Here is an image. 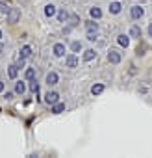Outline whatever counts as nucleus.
Wrapping results in <instances>:
<instances>
[{
	"label": "nucleus",
	"mask_w": 152,
	"mask_h": 158,
	"mask_svg": "<svg viewBox=\"0 0 152 158\" xmlns=\"http://www.w3.org/2000/svg\"><path fill=\"white\" fill-rule=\"evenodd\" d=\"M19 19H21V10L11 8V10L8 11V23H10V24H15V23H19Z\"/></svg>",
	"instance_id": "obj_1"
},
{
	"label": "nucleus",
	"mask_w": 152,
	"mask_h": 158,
	"mask_svg": "<svg viewBox=\"0 0 152 158\" xmlns=\"http://www.w3.org/2000/svg\"><path fill=\"white\" fill-rule=\"evenodd\" d=\"M108 61H110L111 65L121 63V54H119V52H115V50H110V52H108Z\"/></svg>",
	"instance_id": "obj_2"
},
{
	"label": "nucleus",
	"mask_w": 152,
	"mask_h": 158,
	"mask_svg": "<svg viewBox=\"0 0 152 158\" xmlns=\"http://www.w3.org/2000/svg\"><path fill=\"white\" fill-rule=\"evenodd\" d=\"M45 101H46V104H56V102L59 101V95H58L56 91H48V93L45 95Z\"/></svg>",
	"instance_id": "obj_3"
},
{
	"label": "nucleus",
	"mask_w": 152,
	"mask_h": 158,
	"mask_svg": "<svg viewBox=\"0 0 152 158\" xmlns=\"http://www.w3.org/2000/svg\"><path fill=\"white\" fill-rule=\"evenodd\" d=\"M65 65H67V67H70V69L78 67V58H76L74 54H69V56L65 58Z\"/></svg>",
	"instance_id": "obj_4"
},
{
	"label": "nucleus",
	"mask_w": 152,
	"mask_h": 158,
	"mask_svg": "<svg viewBox=\"0 0 152 158\" xmlns=\"http://www.w3.org/2000/svg\"><path fill=\"white\" fill-rule=\"evenodd\" d=\"M58 82H59L58 73H54V71H52V73H48V74H46V84H48V86H56Z\"/></svg>",
	"instance_id": "obj_5"
},
{
	"label": "nucleus",
	"mask_w": 152,
	"mask_h": 158,
	"mask_svg": "<svg viewBox=\"0 0 152 158\" xmlns=\"http://www.w3.org/2000/svg\"><path fill=\"white\" fill-rule=\"evenodd\" d=\"M86 30H87V34H97L98 32V24L95 21H87L86 23Z\"/></svg>",
	"instance_id": "obj_6"
},
{
	"label": "nucleus",
	"mask_w": 152,
	"mask_h": 158,
	"mask_svg": "<svg viewBox=\"0 0 152 158\" xmlns=\"http://www.w3.org/2000/svg\"><path fill=\"white\" fill-rule=\"evenodd\" d=\"M143 8H139V6H134L132 8V11H130V15H132V19H141L143 17Z\"/></svg>",
	"instance_id": "obj_7"
},
{
	"label": "nucleus",
	"mask_w": 152,
	"mask_h": 158,
	"mask_svg": "<svg viewBox=\"0 0 152 158\" xmlns=\"http://www.w3.org/2000/svg\"><path fill=\"white\" fill-rule=\"evenodd\" d=\"M52 50H54V56H58V58H61V56L65 54V45H61V43H56Z\"/></svg>",
	"instance_id": "obj_8"
},
{
	"label": "nucleus",
	"mask_w": 152,
	"mask_h": 158,
	"mask_svg": "<svg viewBox=\"0 0 152 158\" xmlns=\"http://www.w3.org/2000/svg\"><path fill=\"white\" fill-rule=\"evenodd\" d=\"M117 43H119L121 47H124V48H126V47L130 45V37H128V35H124V34H121V35L117 37Z\"/></svg>",
	"instance_id": "obj_9"
},
{
	"label": "nucleus",
	"mask_w": 152,
	"mask_h": 158,
	"mask_svg": "<svg viewBox=\"0 0 152 158\" xmlns=\"http://www.w3.org/2000/svg\"><path fill=\"white\" fill-rule=\"evenodd\" d=\"M95 56H97V52L93 48H87L84 52V61H91V60H95Z\"/></svg>",
	"instance_id": "obj_10"
},
{
	"label": "nucleus",
	"mask_w": 152,
	"mask_h": 158,
	"mask_svg": "<svg viewBox=\"0 0 152 158\" xmlns=\"http://www.w3.org/2000/svg\"><path fill=\"white\" fill-rule=\"evenodd\" d=\"M45 15H46V17H54V15H56V6H54V4L45 6Z\"/></svg>",
	"instance_id": "obj_11"
},
{
	"label": "nucleus",
	"mask_w": 152,
	"mask_h": 158,
	"mask_svg": "<svg viewBox=\"0 0 152 158\" xmlns=\"http://www.w3.org/2000/svg\"><path fill=\"white\" fill-rule=\"evenodd\" d=\"M30 54H32V47H28V45H24V47L21 48V58H22V60H26V58H28Z\"/></svg>",
	"instance_id": "obj_12"
},
{
	"label": "nucleus",
	"mask_w": 152,
	"mask_h": 158,
	"mask_svg": "<svg viewBox=\"0 0 152 158\" xmlns=\"http://www.w3.org/2000/svg\"><path fill=\"white\" fill-rule=\"evenodd\" d=\"M8 74H10V78H17V74H19V65H10Z\"/></svg>",
	"instance_id": "obj_13"
},
{
	"label": "nucleus",
	"mask_w": 152,
	"mask_h": 158,
	"mask_svg": "<svg viewBox=\"0 0 152 158\" xmlns=\"http://www.w3.org/2000/svg\"><path fill=\"white\" fill-rule=\"evenodd\" d=\"M65 110V104L63 102H56V104H52V114H61Z\"/></svg>",
	"instance_id": "obj_14"
},
{
	"label": "nucleus",
	"mask_w": 152,
	"mask_h": 158,
	"mask_svg": "<svg viewBox=\"0 0 152 158\" xmlns=\"http://www.w3.org/2000/svg\"><path fill=\"white\" fill-rule=\"evenodd\" d=\"M121 8H122V6H121L119 2H111V4H110V11H111L113 15H117V13L121 11Z\"/></svg>",
	"instance_id": "obj_15"
},
{
	"label": "nucleus",
	"mask_w": 152,
	"mask_h": 158,
	"mask_svg": "<svg viewBox=\"0 0 152 158\" xmlns=\"http://www.w3.org/2000/svg\"><path fill=\"white\" fill-rule=\"evenodd\" d=\"M89 15H91V19H100L102 17V11L98 8H91L89 10Z\"/></svg>",
	"instance_id": "obj_16"
},
{
	"label": "nucleus",
	"mask_w": 152,
	"mask_h": 158,
	"mask_svg": "<svg viewBox=\"0 0 152 158\" xmlns=\"http://www.w3.org/2000/svg\"><path fill=\"white\" fill-rule=\"evenodd\" d=\"M67 19H69V13H67V10H59V11H58V21H59V23H65Z\"/></svg>",
	"instance_id": "obj_17"
},
{
	"label": "nucleus",
	"mask_w": 152,
	"mask_h": 158,
	"mask_svg": "<svg viewBox=\"0 0 152 158\" xmlns=\"http://www.w3.org/2000/svg\"><path fill=\"white\" fill-rule=\"evenodd\" d=\"M130 35L139 39V37H141V28H139V26H132V28H130Z\"/></svg>",
	"instance_id": "obj_18"
},
{
	"label": "nucleus",
	"mask_w": 152,
	"mask_h": 158,
	"mask_svg": "<svg viewBox=\"0 0 152 158\" xmlns=\"http://www.w3.org/2000/svg\"><path fill=\"white\" fill-rule=\"evenodd\" d=\"M102 91H104V86H102V84H95V86L91 88V93H93V95H100Z\"/></svg>",
	"instance_id": "obj_19"
},
{
	"label": "nucleus",
	"mask_w": 152,
	"mask_h": 158,
	"mask_svg": "<svg viewBox=\"0 0 152 158\" xmlns=\"http://www.w3.org/2000/svg\"><path fill=\"white\" fill-rule=\"evenodd\" d=\"M70 50H72V52H80V50H82V43H80V41H72V43H70Z\"/></svg>",
	"instance_id": "obj_20"
},
{
	"label": "nucleus",
	"mask_w": 152,
	"mask_h": 158,
	"mask_svg": "<svg viewBox=\"0 0 152 158\" xmlns=\"http://www.w3.org/2000/svg\"><path fill=\"white\" fill-rule=\"evenodd\" d=\"M15 91H17L19 95H22V93L26 91V86H24V82H17V84H15Z\"/></svg>",
	"instance_id": "obj_21"
},
{
	"label": "nucleus",
	"mask_w": 152,
	"mask_h": 158,
	"mask_svg": "<svg viewBox=\"0 0 152 158\" xmlns=\"http://www.w3.org/2000/svg\"><path fill=\"white\" fill-rule=\"evenodd\" d=\"M26 78H28V80H34V78H35V69L34 67L26 69Z\"/></svg>",
	"instance_id": "obj_22"
},
{
	"label": "nucleus",
	"mask_w": 152,
	"mask_h": 158,
	"mask_svg": "<svg viewBox=\"0 0 152 158\" xmlns=\"http://www.w3.org/2000/svg\"><path fill=\"white\" fill-rule=\"evenodd\" d=\"M30 91H34V93H37V91H39V84H37L35 80H32V82H30Z\"/></svg>",
	"instance_id": "obj_23"
},
{
	"label": "nucleus",
	"mask_w": 152,
	"mask_h": 158,
	"mask_svg": "<svg viewBox=\"0 0 152 158\" xmlns=\"http://www.w3.org/2000/svg\"><path fill=\"white\" fill-rule=\"evenodd\" d=\"M10 10H11V8H8V6H6L4 2L0 4V11H2V13H6V15H8V11H10Z\"/></svg>",
	"instance_id": "obj_24"
},
{
	"label": "nucleus",
	"mask_w": 152,
	"mask_h": 158,
	"mask_svg": "<svg viewBox=\"0 0 152 158\" xmlns=\"http://www.w3.org/2000/svg\"><path fill=\"white\" fill-rule=\"evenodd\" d=\"M87 39H89V41H95V39H97V34H87Z\"/></svg>",
	"instance_id": "obj_25"
},
{
	"label": "nucleus",
	"mask_w": 152,
	"mask_h": 158,
	"mask_svg": "<svg viewBox=\"0 0 152 158\" xmlns=\"http://www.w3.org/2000/svg\"><path fill=\"white\" fill-rule=\"evenodd\" d=\"M148 34H150V37H152V23H150V26H148Z\"/></svg>",
	"instance_id": "obj_26"
},
{
	"label": "nucleus",
	"mask_w": 152,
	"mask_h": 158,
	"mask_svg": "<svg viewBox=\"0 0 152 158\" xmlns=\"http://www.w3.org/2000/svg\"><path fill=\"white\" fill-rule=\"evenodd\" d=\"M0 91H4V82H0Z\"/></svg>",
	"instance_id": "obj_27"
},
{
	"label": "nucleus",
	"mask_w": 152,
	"mask_h": 158,
	"mask_svg": "<svg viewBox=\"0 0 152 158\" xmlns=\"http://www.w3.org/2000/svg\"><path fill=\"white\" fill-rule=\"evenodd\" d=\"M2 50H4V45H2V43H0V52H2Z\"/></svg>",
	"instance_id": "obj_28"
},
{
	"label": "nucleus",
	"mask_w": 152,
	"mask_h": 158,
	"mask_svg": "<svg viewBox=\"0 0 152 158\" xmlns=\"http://www.w3.org/2000/svg\"><path fill=\"white\" fill-rule=\"evenodd\" d=\"M0 39H2V30H0Z\"/></svg>",
	"instance_id": "obj_29"
},
{
	"label": "nucleus",
	"mask_w": 152,
	"mask_h": 158,
	"mask_svg": "<svg viewBox=\"0 0 152 158\" xmlns=\"http://www.w3.org/2000/svg\"><path fill=\"white\" fill-rule=\"evenodd\" d=\"M139 2H143V0H139Z\"/></svg>",
	"instance_id": "obj_30"
}]
</instances>
